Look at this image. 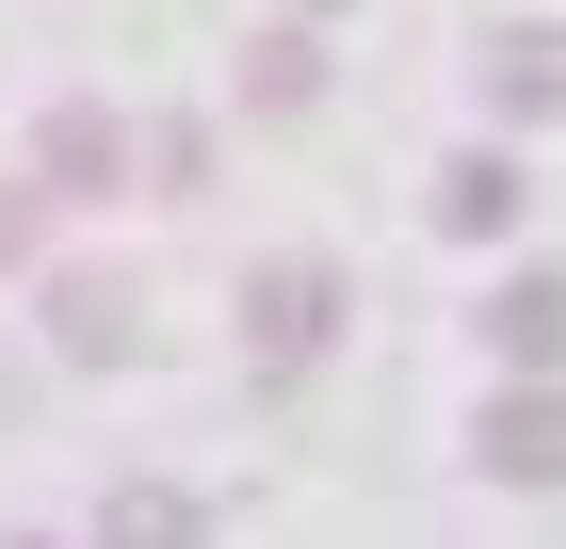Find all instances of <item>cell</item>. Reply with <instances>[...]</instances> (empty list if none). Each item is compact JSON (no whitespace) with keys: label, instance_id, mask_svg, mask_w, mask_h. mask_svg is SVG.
I'll use <instances>...</instances> for the list:
<instances>
[]
</instances>
